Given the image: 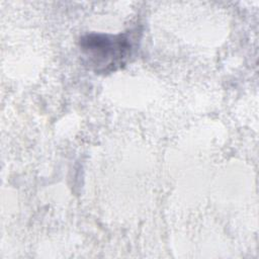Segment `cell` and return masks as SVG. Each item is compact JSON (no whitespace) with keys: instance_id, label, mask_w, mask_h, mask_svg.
<instances>
[{"instance_id":"obj_1","label":"cell","mask_w":259,"mask_h":259,"mask_svg":"<svg viewBox=\"0 0 259 259\" xmlns=\"http://www.w3.org/2000/svg\"><path fill=\"white\" fill-rule=\"evenodd\" d=\"M133 48L134 41L128 32L89 33L80 39L84 62L98 74L111 73L124 66L133 53Z\"/></svg>"}]
</instances>
